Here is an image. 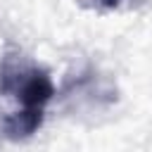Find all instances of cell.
Masks as SVG:
<instances>
[{
    "instance_id": "6da1fadb",
    "label": "cell",
    "mask_w": 152,
    "mask_h": 152,
    "mask_svg": "<svg viewBox=\"0 0 152 152\" xmlns=\"http://www.w3.org/2000/svg\"><path fill=\"white\" fill-rule=\"evenodd\" d=\"M55 95L50 74L21 55H5L0 62V97L7 109L2 133L10 140L31 138L45 119V109Z\"/></svg>"
},
{
    "instance_id": "7a4b0ae2",
    "label": "cell",
    "mask_w": 152,
    "mask_h": 152,
    "mask_svg": "<svg viewBox=\"0 0 152 152\" xmlns=\"http://www.w3.org/2000/svg\"><path fill=\"white\" fill-rule=\"evenodd\" d=\"M97 7H104V10H112V7H116L121 0H93Z\"/></svg>"
}]
</instances>
